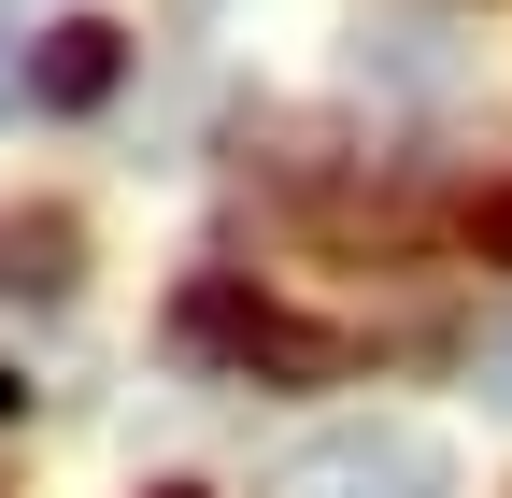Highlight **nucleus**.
<instances>
[{
	"instance_id": "obj_1",
	"label": "nucleus",
	"mask_w": 512,
	"mask_h": 498,
	"mask_svg": "<svg viewBox=\"0 0 512 498\" xmlns=\"http://www.w3.org/2000/svg\"><path fill=\"white\" fill-rule=\"evenodd\" d=\"M256 498H456V456L413 413H328V427H299L271 456Z\"/></svg>"
},
{
	"instance_id": "obj_2",
	"label": "nucleus",
	"mask_w": 512,
	"mask_h": 498,
	"mask_svg": "<svg viewBox=\"0 0 512 498\" xmlns=\"http://www.w3.org/2000/svg\"><path fill=\"white\" fill-rule=\"evenodd\" d=\"M185 342H214V356H242V370H328V328H299V314H271V299H242V285H185Z\"/></svg>"
},
{
	"instance_id": "obj_3",
	"label": "nucleus",
	"mask_w": 512,
	"mask_h": 498,
	"mask_svg": "<svg viewBox=\"0 0 512 498\" xmlns=\"http://www.w3.org/2000/svg\"><path fill=\"white\" fill-rule=\"evenodd\" d=\"M114 72H128V29H100V15H72V29L29 43V100H43V114H100Z\"/></svg>"
},
{
	"instance_id": "obj_4",
	"label": "nucleus",
	"mask_w": 512,
	"mask_h": 498,
	"mask_svg": "<svg viewBox=\"0 0 512 498\" xmlns=\"http://www.w3.org/2000/svg\"><path fill=\"white\" fill-rule=\"evenodd\" d=\"M470 370H484V399H498V413H512V314H498V328H484V356H470Z\"/></svg>"
},
{
	"instance_id": "obj_5",
	"label": "nucleus",
	"mask_w": 512,
	"mask_h": 498,
	"mask_svg": "<svg viewBox=\"0 0 512 498\" xmlns=\"http://www.w3.org/2000/svg\"><path fill=\"white\" fill-rule=\"evenodd\" d=\"M29 100V43H15V0H0V114Z\"/></svg>"
},
{
	"instance_id": "obj_6",
	"label": "nucleus",
	"mask_w": 512,
	"mask_h": 498,
	"mask_svg": "<svg viewBox=\"0 0 512 498\" xmlns=\"http://www.w3.org/2000/svg\"><path fill=\"white\" fill-rule=\"evenodd\" d=\"M484 242H498V257H512V200H484Z\"/></svg>"
},
{
	"instance_id": "obj_7",
	"label": "nucleus",
	"mask_w": 512,
	"mask_h": 498,
	"mask_svg": "<svg viewBox=\"0 0 512 498\" xmlns=\"http://www.w3.org/2000/svg\"><path fill=\"white\" fill-rule=\"evenodd\" d=\"M157 498H200V484H157Z\"/></svg>"
}]
</instances>
